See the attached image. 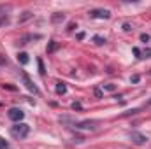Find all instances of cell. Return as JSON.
<instances>
[{"label": "cell", "mask_w": 151, "mask_h": 149, "mask_svg": "<svg viewBox=\"0 0 151 149\" xmlns=\"http://www.w3.org/2000/svg\"><path fill=\"white\" fill-rule=\"evenodd\" d=\"M104 90H107V91H114L116 86H114V84H104Z\"/></svg>", "instance_id": "obj_19"}, {"label": "cell", "mask_w": 151, "mask_h": 149, "mask_svg": "<svg viewBox=\"0 0 151 149\" xmlns=\"http://www.w3.org/2000/svg\"><path fill=\"white\" fill-rule=\"evenodd\" d=\"M37 63H39V74L44 75V74H46V69H44V63H42V60H40V58L37 60Z\"/></svg>", "instance_id": "obj_14"}, {"label": "cell", "mask_w": 151, "mask_h": 149, "mask_svg": "<svg viewBox=\"0 0 151 149\" xmlns=\"http://www.w3.org/2000/svg\"><path fill=\"white\" fill-rule=\"evenodd\" d=\"M9 11H11V5H4V4H0V18H4Z\"/></svg>", "instance_id": "obj_11"}, {"label": "cell", "mask_w": 151, "mask_h": 149, "mask_svg": "<svg viewBox=\"0 0 151 149\" xmlns=\"http://www.w3.org/2000/svg\"><path fill=\"white\" fill-rule=\"evenodd\" d=\"M77 39H79V40H83V39H84V34H83V32H81V34H77Z\"/></svg>", "instance_id": "obj_27"}, {"label": "cell", "mask_w": 151, "mask_h": 149, "mask_svg": "<svg viewBox=\"0 0 151 149\" xmlns=\"http://www.w3.org/2000/svg\"><path fill=\"white\" fill-rule=\"evenodd\" d=\"M132 82H139V75H134L132 77Z\"/></svg>", "instance_id": "obj_25"}, {"label": "cell", "mask_w": 151, "mask_h": 149, "mask_svg": "<svg viewBox=\"0 0 151 149\" xmlns=\"http://www.w3.org/2000/svg\"><path fill=\"white\" fill-rule=\"evenodd\" d=\"M123 30H125V32H130V30H132V25H130V23H123Z\"/></svg>", "instance_id": "obj_20"}, {"label": "cell", "mask_w": 151, "mask_h": 149, "mask_svg": "<svg viewBox=\"0 0 151 149\" xmlns=\"http://www.w3.org/2000/svg\"><path fill=\"white\" fill-rule=\"evenodd\" d=\"M141 40H142V42H148V40H150V35H148V34H142V35H141Z\"/></svg>", "instance_id": "obj_22"}, {"label": "cell", "mask_w": 151, "mask_h": 149, "mask_svg": "<svg viewBox=\"0 0 151 149\" xmlns=\"http://www.w3.org/2000/svg\"><path fill=\"white\" fill-rule=\"evenodd\" d=\"M141 54H142L141 58H151V47H146V49H144Z\"/></svg>", "instance_id": "obj_15"}, {"label": "cell", "mask_w": 151, "mask_h": 149, "mask_svg": "<svg viewBox=\"0 0 151 149\" xmlns=\"http://www.w3.org/2000/svg\"><path fill=\"white\" fill-rule=\"evenodd\" d=\"M7 116H9V119H11V121L19 123V121L25 117V112L21 111L19 107H11V109H9V112H7Z\"/></svg>", "instance_id": "obj_3"}, {"label": "cell", "mask_w": 151, "mask_h": 149, "mask_svg": "<svg viewBox=\"0 0 151 149\" xmlns=\"http://www.w3.org/2000/svg\"><path fill=\"white\" fill-rule=\"evenodd\" d=\"M0 149H9V142L2 137H0Z\"/></svg>", "instance_id": "obj_16"}, {"label": "cell", "mask_w": 151, "mask_h": 149, "mask_svg": "<svg viewBox=\"0 0 151 149\" xmlns=\"http://www.w3.org/2000/svg\"><path fill=\"white\" fill-rule=\"evenodd\" d=\"M37 39H40V35H23L19 39V44H27L28 40H37Z\"/></svg>", "instance_id": "obj_8"}, {"label": "cell", "mask_w": 151, "mask_h": 149, "mask_svg": "<svg viewBox=\"0 0 151 149\" xmlns=\"http://www.w3.org/2000/svg\"><path fill=\"white\" fill-rule=\"evenodd\" d=\"M30 18H32V12L27 11V12H23V16L19 18V21H27V19H30Z\"/></svg>", "instance_id": "obj_17"}, {"label": "cell", "mask_w": 151, "mask_h": 149, "mask_svg": "<svg viewBox=\"0 0 151 149\" xmlns=\"http://www.w3.org/2000/svg\"><path fill=\"white\" fill-rule=\"evenodd\" d=\"M30 133V126L27 125V123H16L14 126H11V135L14 137V139H25L27 135Z\"/></svg>", "instance_id": "obj_1"}, {"label": "cell", "mask_w": 151, "mask_h": 149, "mask_svg": "<svg viewBox=\"0 0 151 149\" xmlns=\"http://www.w3.org/2000/svg\"><path fill=\"white\" fill-rule=\"evenodd\" d=\"M74 28H76V25H74V23H70V25H69V28H67V30H69V32H70V30H74Z\"/></svg>", "instance_id": "obj_26"}, {"label": "cell", "mask_w": 151, "mask_h": 149, "mask_svg": "<svg viewBox=\"0 0 151 149\" xmlns=\"http://www.w3.org/2000/svg\"><path fill=\"white\" fill-rule=\"evenodd\" d=\"M72 109H74V111L77 109V111H79V109H81V104H76L74 102V104H72Z\"/></svg>", "instance_id": "obj_24"}, {"label": "cell", "mask_w": 151, "mask_h": 149, "mask_svg": "<svg viewBox=\"0 0 151 149\" xmlns=\"http://www.w3.org/2000/svg\"><path fill=\"white\" fill-rule=\"evenodd\" d=\"M18 62H19L21 65H27V63H28V54H27V53H19V54H18Z\"/></svg>", "instance_id": "obj_10"}, {"label": "cell", "mask_w": 151, "mask_h": 149, "mask_svg": "<svg viewBox=\"0 0 151 149\" xmlns=\"http://www.w3.org/2000/svg\"><path fill=\"white\" fill-rule=\"evenodd\" d=\"M2 88H7V90H12V91L16 90V88H14V86H11V84H2Z\"/></svg>", "instance_id": "obj_23"}, {"label": "cell", "mask_w": 151, "mask_h": 149, "mask_svg": "<svg viewBox=\"0 0 151 149\" xmlns=\"http://www.w3.org/2000/svg\"><path fill=\"white\" fill-rule=\"evenodd\" d=\"M56 93H58V95H65V93H67L65 82H56Z\"/></svg>", "instance_id": "obj_7"}, {"label": "cell", "mask_w": 151, "mask_h": 149, "mask_svg": "<svg viewBox=\"0 0 151 149\" xmlns=\"http://www.w3.org/2000/svg\"><path fill=\"white\" fill-rule=\"evenodd\" d=\"M130 140H132L135 146H142V144L148 142V137H146L144 133H141V132H130Z\"/></svg>", "instance_id": "obj_5"}, {"label": "cell", "mask_w": 151, "mask_h": 149, "mask_svg": "<svg viewBox=\"0 0 151 149\" xmlns=\"http://www.w3.org/2000/svg\"><path fill=\"white\" fill-rule=\"evenodd\" d=\"M146 105H151V100H148V102H146Z\"/></svg>", "instance_id": "obj_28"}, {"label": "cell", "mask_w": 151, "mask_h": 149, "mask_svg": "<svg viewBox=\"0 0 151 149\" xmlns=\"http://www.w3.org/2000/svg\"><path fill=\"white\" fill-rule=\"evenodd\" d=\"M63 19H65V16H63L62 12H55V14L51 16V21H53V23H60V21H63Z\"/></svg>", "instance_id": "obj_9"}, {"label": "cell", "mask_w": 151, "mask_h": 149, "mask_svg": "<svg viewBox=\"0 0 151 149\" xmlns=\"http://www.w3.org/2000/svg\"><path fill=\"white\" fill-rule=\"evenodd\" d=\"M23 81H25L27 88H28V90H30L32 93H35V95H39V88L35 86V84H34V82H32V81H30V77H28V75L25 74V72H23Z\"/></svg>", "instance_id": "obj_6"}, {"label": "cell", "mask_w": 151, "mask_h": 149, "mask_svg": "<svg viewBox=\"0 0 151 149\" xmlns=\"http://www.w3.org/2000/svg\"><path fill=\"white\" fill-rule=\"evenodd\" d=\"M7 23H9V18H7V16H4V18H0V28H2V27H5Z\"/></svg>", "instance_id": "obj_18"}, {"label": "cell", "mask_w": 151, "mask_h": 149, "mask_svg": "<svg viewBox=\"0 0 151 149\" xmlns=\"http://www.w3.org/2000/svg\"><path fill=\"white\" fill-rule=\"evenodd\" d=\"M97 126H99V121H95V119H88V121H79V123H76V128L77 130H97Z\"/></svg>", "instance_id": "obj_4"}, {"label": "cell", "mask_w": 151, "mask_h": 149, "mask_svg": "<svg viewBox=\"0 0 151 149\" xmlns=\"http://www.w3.org/2000/svg\"><path fill=\"white\" fill-rule=\"evenodd\" d=\"M132 51H134V54H135L137 58H141V49H139V47H134Z\"/></svg>", "instance_id": "obj_21"}, {"label": "cell", "mask_w": 151, "mask_h": 149, "mask_svg": "<svg viewBox=\"0 0 151 149\" xmlns=\"http://www.w3.org/2000/svg\"><path fill=\"white\" fill-rule=\"evenodd\" d=\"M93 42H95L97 46H102V44H106V39L100 37V35H95V37H93Z\"/></svg>", "instance_id": "obj_12"}, {"label": "cell", "mask_w": 151, "mask_h": 149, "mask_svg": "<svg viewBox=\"0 0 151 149\" xmlns=\"http://www.w3.org/2000/svg\"><path fill=\"white\" fill-rule=\"evenodd\" d=\"M90 18H93V19H109L111 18V11L109 9H91L90 11Z\"/></svg>", "instance_id": "obj_2"}, {"label": "cell", "mask_w": 151, "mask_h": 149, "mask_svg": "<svg viewBox=\"0 0 151 149\" xmlns=\"http://www.w3.org/2000/svg\"><path fill=\"white\" fill-rule=\"evenodd\" d=\"M56 47H58V44H56L55 40H49V46H47V53H53Z\"/></svg>", "instance_id": "obj_13"}]
</instances>
